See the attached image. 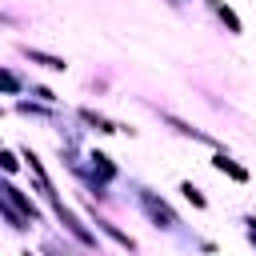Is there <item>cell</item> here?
Returning a JSON list of instances; mask_svg holds the SVG:
<instances>
[{"mask_svg": "<svg viewBox=\"0 0 256 256\" xmlns=\"http://www.w3.org/2000/svg\"><path fill=\"white\" fill-rule=\"evenodd\" d=\"M168 124H172V128H176L180 136H192V140H200V144H212V148H216V140H212L208 132H200V128H192V124H184L180 116H168Z\"/></svg>", "mask_w": 256, "mask_h": 256, "instance_id": "cell-7", "label": "cell"}, {"mask_svg": "<svg viewBox=\"0 0 256 256\" xmlns=\"http://www.w3.org/2000/svg\"><path fill=\"white\" fill-rule=\"evenodd\" d=\"M172 4H184V0H172Z\"/></svg>", "mask_w": 256, "mask_h": 256, "instance_id": "cell-15", "label": "cell"}, {"mask_svg": "<svg viewBox=\"0 0 256 256\" xmlns=\"http://www.w3.org/2000/svg\"><path fill=\"white\" fill-rule=\"evenodd\" d=\"M80 120H84V124H92L96 132H124L116 120H108V116H100V112H92V108H80Z\"/></svg>", "mask_w": 256, "mask_h": 256, "instance_id": "cell-5", "label": "cell"}, {"mask_svg": "<svg viewBox=\"0 0 256 256\" xmlns=\"http://www.w3.org/2000/svg\"><path fill=\"white\" fill-rule=\"evenodd\" d=\"M28 56H32V64H40V68H52V72H64V68H68L60 56H48V52H36V48H32Z\"/></svg>", "mask_w": 256, "mask_h": 256, "instance_id": "cell-10", "label": "cell"}, {"mask_svg": "<svg viewBox=\"0 0 256 256\" xmlns=\"http://www.w3.org/2000/svg\"><path fill=\"white\" fill-rule=\"evenodd\" d=\"M208 8H212V12H216L224 24H228V32H240V16H236V12H232L224 0H208Z\"/></svg>", "mask_w": 256, "mask_h": 256, "instance_id": "cell-9", "label": "cell"}, {"mask_svg": "<svg viewBox=\"0 0 256 256\" xmlns=\"http://www.w3.org/2000/svg\"><path fill=\"white\" fill-rule=\"evenodd\" d=\"M24 256H32V252H24Z\"/></svg>", "mask_w": 256, "mask_h": 256, "instance_id": "cell-16", "label": "cell"}, {"mask_svg": "<svg viewBox=\"0 0 256 256\" xmlns=\"http://www.w3.org/2000/svg\"><path fill=\"white\" fill-rule=\"evenodd\" d=\"M136 196H140V208L148 212V220H152L156 228H176V224H180V220H176V212H172V208H168L152 188H140Z\"/></svg>", "mask_w": 256, "mask_h": 256, "instance_id": "cell-1", "label": "cell"}, {"mask_svg": "<svg viewBox=\"0 0 256 256\" xmlns=\"http://www.w3.org/2000/svg\"><path fill=\"white\" fill-rule=\"evenodd\" d=\"M88 160H92V172H96V176H100V184H108V180H112V176H116V164H112V160H108V156H104V152H92V156H88Z\"/></svg>", "mask_w": 256, "mask_h": 256, "instance_id": "cell-8", "label": "cell"}, {"mask_svg": "<svg viewBox=\"0 0 256 256\" xmlns=\"http://www.w3.org/2000/svg\"><path fill=\"white\" fill-rule=\"evenodd\" d=\"M92 224H100V232H108V236H112V240H116V244H120V248H128V252H136V240H132V236H128V232H120V228H116V224H108V220H104V216H96V220H92Z\"/></svg>", "mask_w": 256, "mask_h": 256, "instance_id": "cell-6", "label": "cell"}, {"mask_svg": "<svg viewBox=\"0 0 256 256\" xmlns=\"http://www.w3.org/2000/svg\"><path fill=\"white\" fill-rule=\"evenodd\" d=\"M180 192H184V200H188L192 208H204V204H208V200H204V192H200L192 180H184V184H180Z\"/></svg>", "mask_w": 256, "mask_h": 256, "instance_id": "cell-11", "label": "cell"}, {"mask_svg": "<svg viewBox=\"0 0 256 256\" xmlns=\"http://www.w3.org/2000/svg\"><path fill=\"white\" fill-rule=\"evenodd\" d=\"M244 228H248V236H252V244H256V216H248V220H244Z\"/></svg>", "mask_w": 256, "mask_h": 256, "instance_id": "cell-14", "label": "cell"}, {"mask_svg": "<svg viewBox=\"0 0 256 256\" xmlns=\"http://www.w3.org/2000/svg\"><path fill=\"white\" fill-rule=\"evenodd\" d=\"M0 164H4V172H16V156L12 152H0Z\"/></svg>", "mask_w": 256, "mask_h": 256, "instance_id": "cell-13", "label": "cell"}, {"mask_svg": "<svg viewBox=\"0 0 256 256\" xmlns=\"http://www.w3.org/2000/svg\"><path fill=\"white\" fill-rule=\"evenodd\" d=\"M48 200H52V208H56V216H60V224H64V228H68V232H72V236H76V240H80L84 248H96V236H92V232H88V228L80 224V216H76L72 208H64V204H60L56 196H48Z\"/></svg>", "mask_w": 256, "mask_h": 256, "instance_id": "cell-2", "label": "cell"}, {"mask_svg": "<svg viewBox=\"0 0 256 256\" xmlns=\"http://www.w3.org/2000/svg\"><path fill=\"white\" fill-rule=\"evenodd\" d=\"M212 164H216V172H224V176H232L236 184H248V168H244V164H236L232 156H224V152H216V156H212Z\"/></svg>", "mask_w": 256, "mask_h": 256, "instance_id": "cell-4", "label": "cell"}, {"mask_svg": "<svg viewBox=\"0 0 256 256\" xmlns=\"http://www.w3.org/2000/svg\"><path fill=\"white\" fill-rule=\"evenodd\" d=\"M0 80H4V92H12V96L20 92V76H16V72H8V68H4V72H0Z\"/></svg>", "mask_w": 256, "mask_h": 256, "instance_id": "cell-12", "label": "cell"}, {"mask_svg": "<svg viewBox=\"0 0 256 256\" xmlns=\"http://www.w3.org/2000/svg\"><path fill=\"white\" fill-rule=\"evenodd\" d=\"M0 192H4V200H8V204H12V208H16V212H20V216H28V220H32V224H36V220H40V208H36V204H32V200H28V196H24V192H20V188H16V184H4V188H0Z\"/></svg>", "mask_w": 256, "mask_h": 256, "instance_id": "cell-3", "label": "cell"}]
</instances>
